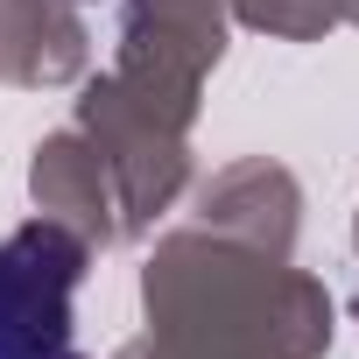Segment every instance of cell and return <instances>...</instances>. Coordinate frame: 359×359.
Here are the masks:
<instances>
[{
	"instance_id": "1",
	"label": "cell",
	"mask_w": 359,
	"mask_h": 359,
	"mask_svg": "<svg viewBox=\"0 0 359 359\" xmlns=\"http://www.w3.org/2000/svg\"><path fill=\"white\" fill-rule=\"evenodd\" d=\"M85 247L64 226H22L0 240V359H85L71 296Z\"/></svg>"
}]
</instances>
